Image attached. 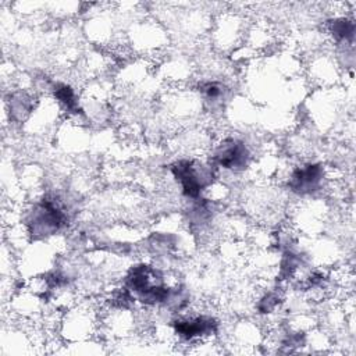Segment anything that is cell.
<instances>
[{
	"label": "cell",
	"instance_id": "obj_1",
	"mask_svg": "<svg viewBox=\"0 0 356 356\" xmlns=\"http://www.w3.org/2000/svg\"><path fill=\"white\" fill-rule=\"evenodd\" d=\"M170 171L181 189V193L191 199L199 200L203 197L204 191L214 182L216 168L211 163L200 159H179L175 160Z\"/></svg>",
	"mask_w": 356,
	"mask_h": 356
},
{
	"label": "cell",
	"instance_id": "obj_2",
	"mask_svg": "<svg viewBox=\"0 0 356 356\" xmlns=\"http://www.w3.org/2000/svg\"><path fill=\"white\" fill-rule=\"evenodd\" d=\"M252 160V153L245 140L236 136H222L211 145L209 161L217 170L229 172L245 171Z\"/></svg>",
	"mask_w": 356,
	"mask_h": 356
},
{
	"label": "cell",
	"instance_id": "obj_3",
	"mask_svg": "<svg viewBox=\"0 0 356 356\" xmlns=\"http://www.w3.org/2000/svg\"><path fill=\"white\" fill-rule=\"evenodd\" d=\"M328 171L320 163H303L293 167L286 179V188L299 196L314 195L323 189Z\"/></svg>",
	"mask_w": 356,
	"mask_h": 356
},
{
	"label": "cell",
	"instance_id": "obj_4",
	"mask_svg": "<svg viewBox=\"0 0 356 356\" xmlns=\"http://www.w3.org/2000/svg\"><path fill=\"white\" fill-rule=\"evenodd\" d=\"M328 33L335 43H352L355 24L346 17H337L328 21Z\"/></svg>",
	"mask_w": 356,
	"mask_h": 356
}]
</instances>
